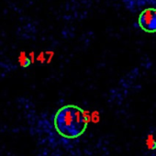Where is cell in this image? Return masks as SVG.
I'll return each mask as SVG.
<instances>
[{"label": "cell", "mask_w": 156, "mask_h": 156, "mask_svg": "<svg viewBox=\"0 0 156 156\" xmlns=\"http://www.w3.org/2000/svg\"><path fill=\"white\" fill-rule=\"evenodd\" d=\"M19 62L20 64L21 65V67L23 68H27L29 67L32 62H31V60L30 58V56L28 57L26 52L25 51H21L20 53V56H19Z\"/></svg>", "instance_id": "277c9868"}, {"label": "cell", "mask_w": 156, "mask_h": 156, "mask_svg": "<svg viewBox=\"0 0 156 156\" xmlns=\"http://www.w3.org/2000/svg\"><path fill=\"white\" fill-rule=\"evenodd\" d=\"M89 120L88 112L74 105H66L56 112L53 123L62 137L76 139L86 131Z\"/></svg>", "instance_id": "6da1fadb"}, {"label": "cell", "mask_w": 156, "mask_h": 156, "mask_svg": "<svg viewBox=\"0 0 156 156\" xmlns=\"http://www.w3.org/2000/svg\"><path fill=\"white\" fill-rule=\"evenodd\" d=\"M139 26L145 32H156V9L150 8L142 10L139 16Z\"/></svg>", "instance_id": "7a4b0ae2"}, {"label": "cell", "mask_w": 156, "mask_h": 156, "mask_svg": "<svg viewBox=\"0 0 156 156\" xmlns=\"http://www.w3.org/2000/svg\"><path fill=\"white\" fill-rule=\"evenodd\" d=\"M45 52H43V51H41V52H40V54L38 55V57H37V61L38 62H40L41 63H43V62H45V60H47L46 58H45Z\"/></svg>", "instance_id": "5b68a950"}, {"label": "cell", "mask_w": 156, "mask_h": 156, "mask_svg": "<svg viewBox=\"0 0 156 156\" xmlns=\"http://www.w3.org/2000/svg\"><path fill=\"white\" fill-rule=\"evenodd\" d=\"M124 2L129 10L135 11V9H137L138 8L140 9L148 4V0H124Z\"/></svg>", "instance_id": "3957f363"}, {"label": "cell", "mask_w": 156, "mask_h": 156, "mask_svg": "<svg viewBox=\"0 0 156 156\" xmlns=\"http://www.w3.org/2000/svg\"><path fill=\"white\" fill-rule=\"evenodd\" d=\"M29 56H30V60H31V62L33 63V62H34V61H35V55H34V52H33V51H31V52L29 54Z\"/></svg>", "instance_id": "52a82bcc"}, {"label": "cell", "mask_w": 156, "mask_h": 156, "mask_svg": "<svg viewBox=\"0 0 156 156\" xmlns=\"http://www.w3.org/2000/svg\"><path fill=\"white\" fill-rule=\"evenodd\" d=\"M148 4L156 5V0H148Z\"/></svg>", "instance_id": "ba28073f"}, {"label": "cell", "mask_w": 156, "mask_h": 156, "mask_svg": "<svg viewBox=\"0 0 156 156\" xmlns=\"http://www.w3.org/2000/svg\"><path fill=\"white\" fill-rule=\"evenodd\" d=\"M46 54L49 55V58L47 59V63H50L51 61L52 60V57H53V55H54V52H53V51H46Z\"/></svg>", "instance_id": "8992f818"}]
</instances>
